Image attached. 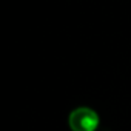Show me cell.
Masks as SVG:
<instances>
[{
    "mask_svg": "<svg viewBox=\"0 0 131 131\" xmlns=\"http://www.w3.org/2000/svg\"><path fill=\"white\" fill-rule=\"evenodd\" d=\"M71 131H97L100 126L99 114L88 106H77L68 116Z\"/></svg>",
    "mask_w": 131,
    "mask_h": 131,
    "instance_id": "obj_1",
    "label": "cell"
}]
</instances>
